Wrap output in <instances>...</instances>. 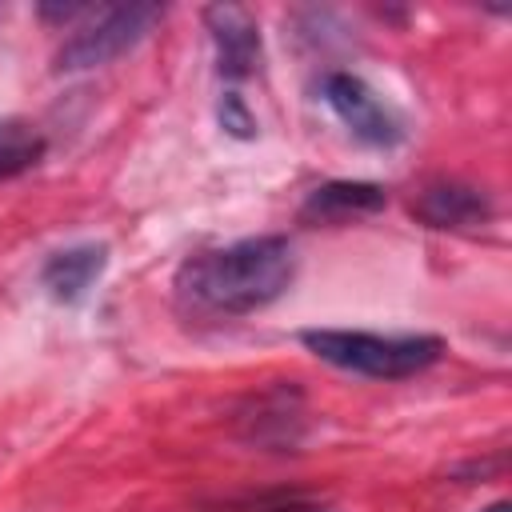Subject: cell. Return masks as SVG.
Here are the masks:
<instances>
[{
  "instance_id": "7",
  "label": "cell",
  "mask_w": 512,
  "mask_h": 512,
  "mask_svg": "<svg viewBox=\"0 0 512 512\" xmlns=\"http://www.w3.org/2000/svg\"><path fill=\"white\" fill-rule=\"evenodd\" d=\"M108 268V244H96V240H84V244H72V248H60L44 260L40 268V284L52 300L60 304H76L96 280L100 272Z\"/></svg>"
},
{
  "instance_id": "2",
  "label": "cell",
  "mask_w": 512,
  "mask_h": 512,
  "mask_svg": "<svg viewBox=\"0 0 512 512\" xmlns=\"http://www.w3.org/2000/svg\"><path fill=\"white\" fill-rule=\"evenodd\" d=\"M300 344L344 372L368 380H408L444 356V340L432 332H360V328H304Z\"/></svg>"
},
{
  "instance_id": "10",
  "label": "cell",
  "mask_w": 512,
  "mask_h": 512,
  "mask_svg": "<svg viewBox=\"0 0 512 512\" xmlns=\"http://www.w3.org/2000/svg\"><path fill=\"white\" fill-rule=\"evenodd\" d=\"M220 124H224V132H232L240 140L256 136V120H252V112L244 108V100L236 92H224V100H220Z\"/></svg>"
},
{
  "instance_id": "1",
  "label": "cell",
  "mask_w": 512,
  "mask_h": 512,
  "mask_svg": "<svg viewBox=\"0 0 512 512\" xmlns=\"http://www.w3.org/2000/svg\"><path fill=\"white\" fill-rule=\"evenodd\" d=\"M296 280V252L284 236H248L188 256L176 268V300L196 316H248L268 308Z\"/></svg>"
},
{
  "instance_id": "3",
  "label": "cell",
  "mask_w": 512,
  "mask_h": 512,
  "mask_svg": "<svg viewBox=\"0 0 512 512\" xmlns=\"http://www.w3.org/2000/svg\"><path fill=\"white\" fill-rule=\"evenodd\" d=\"M164 20L160 4H120V8H100L84 28H76L60 52H56V72H88L104 68L116 56L132 52L156 24Z\"/></svg>"
},
{
  "instance_id": "8",
  "label": "cell",
  "mask_w": 512,
  "mask_h": 512,
  "mask_svg": "<svg viewBox=\"0 0 512 512\" xmlns=\"http://www.w3.org/2000/svg\"><path fill=\"white\" fill-rule=\"evenodd\" d=\"M388 204V192L372 180H328L312 188L300 204V220L308 224H344L352 216H372Z\"/></svg>"
},
{
  "instance_id": "12",
  "label": "cell",
  "mask_w": 512,
  "mask_h": 512,
  "mask_svg": "<svg viewBox=\"0 0 512 512\" xmlns=\"http://www.w3.org/2000/svg\"><path fill=\"white\" fill-rule=\"evenodd\" d=\"M480 512H508V500H496V504H488V508H480Z\"/></svg>"
},
{
  "instance_id": "11",
  "label": "cell",
  "mask_w": 512,
  "mask_h": 512,
  "mask_svg": "<svg viewBox=\"0 0 512 512\" xmlns=\"http://www.w3.org/2000/svg\"><path fill=\"white\" fill-rule=\"evenodd\" d=\"M276 512H328V508H316V504H288V508H276Z\"/></svg>"
},
{
  "instance_id": "6",
  "label": "cell",
  "mask_w": 512,
  "mask_h": 512,
  "mask_svg": "<svg viewBox=\"0 0 512 512\" xmlns=\"http://www.w3.org/2000/svg\"><path fill=\"white\" fill-rule=\"evenodd\" d=\"M204 20H208L212 44H216L220 76H228V80L252 76L256 64H260V28H256V20L236 4H216V8L204 12Z\"/></svg>"
},
{
  "instance_id": "9",
  "label": "cell",
  "mask_w": 512,
  "mask_h": 512,
  "mask_svg": "<svg viewBox=\"0 0 512 512\" xmlns=\"http://www.w3.org/2000/svg\"><path fill=\"white\" fill-rule=\"evenodd\" d=\"M44 148H48V140L36 132V124L16 120V116L0 120V180H12L20 172L36 168Z\"/></svg>"
},
{
  "instance_id": "4",
  "label": "cell",
  "mask_w": 512,
  "mask_h": 512,
  "mask_svg": "<svg viewBox=\"0 0 512 512\" xmlns=\"http://www.w3.org/2000/svg\"><path fill=\"white\" fill-rule=\"evenodd\" d=\"M324 104L336 112V120L368 148H396L404 140V120L400 112L356 72H328L324 84Z\"/></svg>"
},
{
  "instance_id": "5",
  "label": "cell",
  "mask_w": 512,
  "mask_h": 512,
  "mask_svg": "<svg viewBox=\"0 0 512 512\" xmlns=\"http://www.w3.org/2000/svg\"><path fill=\"white\" fill-rule=\"evenodd\" d=\"M412 216L440 232H464L492 220V196L464 180H432L412 196Z\"/></svg>"
}]
</instances>
